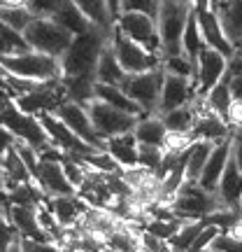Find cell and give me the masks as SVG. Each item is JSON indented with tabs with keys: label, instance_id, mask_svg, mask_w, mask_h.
Here are the masks:
<instances>
[{
	"label": "cell",
	"instance_id": "cell-1",
	"mask_svg": "<svg viewBox=\"0 0 242 252\" xmlns=\"http://www.w3.org/2000/svg\"><path fill=\"white\" fill-rule=\"evenodd\" d=\"M112 40V33L93 26L86 33L72 37L68 49L58 56L61 77H96V63L100 59L103 47Z\"/></svg>",
	"mask_w": 242,
	"mask_h": 252
},
{
	"label": "cell",
	"instance_id": "cell-2",
	"mask_svg": "<svg viewBox=\"0 0 242 252\" xmlns=\"http://www.w3.org/2000/svg\"><path fill=\"white\" fill-rule=\"evenodd\" d=\"M193 5L182 0H159L156 7V26L161 35V56L184 54L182 52V33Z\"/></svg>",
	"mask_w": 242,
	"mask_h": 252
},
{
	"label": "cell",
	"instance_id": "cell-3",
	"mask_svg": "<svg viewBox=\"0 0 242 252\" xmlns=\"http://www.w3.org/2000/svg\"><path fill=\"white\" fill-rule=\"evenodd\" d=\"M0 65L12 75L26 77V80H61V63L58 59L45 52L26 49V52H5L0 54Z\"/></svg>",
	"mask_w": 242,
	"mask_h": 252
},
{
	"label": "cell",
	"instance_id": "cell-4",
	"mask_svg": "<svg viewBox=\"0 0 242 252\" xmlns=\"http://www.w3.org/2000/svg\"><path fill=\"white\" fill-rule=\"evenodd\" d=\"M170 210L182 220H196V217H205L215 213L216 208L224 206L221 196L216 191H207L193 180H184L180 189L175 191V196L168 201Z\"/></svg>",
	"mask_w": 242,
	"mask_h": 252
},
{
	"label": "cell",
	"instance_id": "cell-5",
	"mask_svg": "<svg viewBox=\"0 0 242 252\" xmlns=\"http://www.w3.org/2000/svg\"><path fill=\"white\" fill-rule=\"evenodd\" d=\"M72 33L68 28H63L56 19L52 17H33V21L24 31V40L28 42L30 49L35 52H45V54L58 56L68 49V45L72 42Z\"/></svg>",
	"mask_w": 242,
	"mask_h": 252
},
{
	"label": "cell",
	"instance_id": "cell-6",
	"mask_svg": "<svg viewBox=\"0 0 242 252\" xmlns=\"http://www.w3.org/2000/svg\"><path fill=\"white\" fill-rule=\"evenodd\" d=\"M163 77H165V68H163V63H161V65H156V68H152V70L128 72L119 87H121V89H124L126 94L142 108L144 115H152V112L159 110Z\"/></svg>",
	"mask_w": 242,
	"mask_h": 252
},
{
	"label": "cell",
	"instance_id": "cell-7",
	"mask_svg": "<svg viewBox=\"0 0 242 252\" xmlns=\"http://www.w3.org/2000/svg\"><path fill=\"white\" fill-rule=\"evenodd\" d=\"M0 124H5L19 140L33 145L35 150H42V147H47L52 143L47 128L40 122V117L30 115V112H24L12 98L5 100L2 108H0Z\"/></svg>",
	"mask_w": 242,
	"mask_h": 252
},
{
	"label": "cell",
	"instance_id": "cell-8",
	"mask_svg": "<svg viewBox=\"0 0 242 252\" xmlns=\"http://www.w3.org/2000/svg\"><path fill=\"white\" fill-rule=\"evenodd\" d=\"M86 110H89L93 128H96L103 138L128 133V131H133L135 124H137V115L124 112V110L114 108V105H109V103H105V100H100V98H91L89 103H86Z\"/></svg>",
	"mask_w": 242,
	"mask_h": 252
},
{
	"label": "cell",
	"instance_id": "cell-9",
	"mask_svg": "<svg viewBox=\"0 0 242 252\" xmlns=\"http://www.w3.org/2000/svg\"><path fill=\"white\" fill-rule=\"evenodd\" d=\"M112 49H114V54H117L119 63H121V68L128 72H142V70H152L156 65H161V54H154L149 49H144L142 45H137L135 40L121 33L117 26L112 31Z\"/></svg>",
	"mask_w": 242,
	"mask_h": 252
},
{
	"label": "cell",
	"instance_id": "cell-10",
	"mask_svg": "<svg viewBox=\"0 0 242 252\" xmlns=\"http://www.w3.org/2000/svg\"><path fill=\"white\" fill-rule=\"evenodd\" d=\"M114 26L121 33H126L131 40H135L137 45H142L144 49H149L154 54H161V35H159L156 17L144 14V12H121L114 21Z\"/></svg>",
	"mask_w": 242,
	"mask_h": 252
},
{
	"label": "cell",
	"instance_id": "cell-11",
	"mask_svg": "<svg viewBox=\"0 0 242 252\" xmlns=\"http://www.w3.org/2000/svg\"><path fill=\"white\" fill-rule=\"evenodd\" d=\"M42 126L47 128V133H49V140L54 145H58L61 150H65L68 154H75V157H86L91 152H98V147H93L89 145L86 140H81L77 133H72L70 126L65 124L56 112H40L37 115Z\"/></svg>",
	"mask_w": 242,
	"mask_h": 252
},
{
	"label": "cell",
	"instance_id": "cell-12",
	"mask_svg": "<svg viewBox=\"0 0 242 252\" xmlns=\"http://www.w3.org/2000/svg\"><path fill=\"white\" fill-rule=\"evenodd\" d=\"M56 115L70 126V131L80 135L81 140H86L89 145L98 147V150H105V138L93 128L86 105H81V103H77V100H63L61 105L56 108Z\"/></svg>",
	"mask_w": 242,
	"mask_h": 252
},
{
	"label": "cell",
	"instance_id": "cell-13",
	"mask_svg": "<svg viewBox=\"0 0 242 252\" xmlns=\"http://www.w3.org/2000/svg\"><path fill=\"white\" fill-rule=\"evenodd\" d=\"M196 98H198L196 84H193L191 77L175 75V72H165L156 115H163V112H168V110H172V108H180V105L193 103Z\"/></svg>",
	"mask_w": 242,
	"mask_h": 252
},
{
	"label": "cell",
	"instance_id": "cell-14",
	"mask_svg": "<svg viewBox=\"0 0 242 252\" xmlns=\"http://www.w3.org/2000/svg\"><path fill=\"white\" fill-rule=\"evenodd\" d=\"M226 72V56L216 52L212 47H203V52L198 56L196 63V75H193V84H196V94L203 98L207 91L215 87L216 82L224 80Z\"/></svg>",
	"mask_w": 242,
	"mask_h": 252
},
{
	"label": "cell",
	"instance_id": "cell-15",
	"mask_svg": "<svg viewBox=\"0 0 242 252\" xmlns=\"http://www.w3.org/2000/svg\"><path fill=\"white\" fill-rule=\"evenodd\" d=\"M193 14H196L198 28H200V33H203L205 45L216 49V52H221V54L228 59V56L235 52V47L231 45V40L226 37L224 28H221V21L216 17V12L212 7H203V9H193Z\"/></svg>",
	"mask_w": 242,
	"mask_h": 252
},
{
	"label": "cell",
	"instance_id": "cell-16",
	"mask_svg": "<svg viewBox=\"0 0 242 252\" xmlns=\"http://www.w3.org/2000/svg\"><path fill=\"white\" fill-rule=\"evenodd\" d=\"M198 115L196 122H193V128H191V138L193 140H221V138H228L231 135V126L226 124L224 117H219L216 112H212L210 108H205L203 98L198 96Z\"/></svg>",
	"mask_w": 242,
	"mask_h": 252
},
{
	"label": "cell",
	"instance_id": "cell-17",
	"mask_svg": "<svg viewBox=\"0 0 242 252\" xmlns=\"http://www.w3.org/2000/svg\"><path fill=\"white\" fill-rule=\"evenodd\" d=\"M35 182L42 187V191L47 196H70V194H77V187L68 180L61 161L40 159V171H37Z\"/></svg>",
	"mask_w": 242,
	"mask_h": 252
},
{
	"label": "cell",
	"instance_id": "cell-18",
	"mask_svg": "<svg viewBox=\"0 0 242 252\" xmlns=\"http://www.w3.org/2000/svg\"><path fill=\"white\" fill-rule=\"evenodd\" d=\"M228 159H231V135H228V138H221V140H216V143L212 145V152H210L205 166H203V173H200V178H198V185L205 187L207 191H216L219 178H221Z\"/></svg>",
	"mask_w": 242,
	"mask_h": 252
},
{
	"label": "cell",
	"instance_id": "cell-19",
	"mask_svg": "<svg viewBox=\"0 0 242 252\" xmlns=\"http://www.w3.org/2000/svg\"><path fill=\"white\" fill-rule=\"evenodd\" d=\"M37 208L40 206H14V203H9V213H7L9 222L19 231V236H24V238H35V241L54 243L49 238V234L42 229V224H40Z\"/></svg>",
	"mask_w": 242,
	"mask_h": 252
},
{
	"label": "cell",
	"instance_id": "cell-20",
	"mask_svg": "<svg viewBox=\"0 0 242 252\" xmlns=\"http://www.w3.org/2000/svg\"><path fill=\"white\" fill-rule=\"evenodd\" d=\"M45 206L52 210V215L58 220V224L63 229H68V226L80 224V220L86 213L89 203L80 194H70V196H49L45 201Z\"/></svg>",
	"mask_w": 242,
	"mask_h": 252
},
{
	"label": "cell",
	"instance_id": "cell-21",
	"mask_svg": "<svg viewBox=\"0 0 242 252\" xmlns=\"http://www.w3.org/2000/svg\"><path fill=\"white\" fill-rule=\"evenodd\" d=\"M105 152L121 166V168H135L137 166V138L133 131L105 138Z\"/></svg>",
	"mask_w": 242,
	"mask_h": 252
},
{
	"label": "cell",
	"instance_id": "cell-22",
	"mask_svg": "<svg viewBox=\"0 0 242 252\" xmlns=\"http://www.w3.org/2000/svg\"><path fill=\"white\" fill-rule=\"evenodd\" d=\"M216 194L221 196L224 206L235 208V210H240V213H242V208H240V198H242V171L238 168V163H235L233 157L228 159L224 173H221V178H219Z\"/></svg>",
	"mask_w": 242,
	"mask_h": 252
},
{
	"label": "cell",
	"instance_id": "cell-23",
	"mask_svg": "<svg viewBox=\"0 0 242 252\" xmlns=\"http://www.w3.org/2000/svg\"><path fill=\"white\" fill-rule=\"evenodd\" d=\"M215 12L231 45L242 47V0H221Z\"/></svg>",
	"mask_w": 242,
	"mask_h": 252
},
{
	"label": "cell",
	"instance_id": "cell-24",
	"mask_svg": "<svg viewBox=\"0 0 242 252\" xmlns=\"http://www.w3.org/2000/svg\"><path fill=\"white\" fill-rule=\"evenodd\" d=\"M93 98H100L109 103V105H114V108L124 110V112H131V115H137V117H142L144 112L142 108L135 103L128 94H126L119 84H103V82H96V87H93Z\"/></svg>",
	"mask_w": 242,
	"mask_h": 252
},
{
	"label": "cell",
	"instance_id": "cell-25",
	"mask_svg": "<svg viewBox=\"0 0 242 252\" xmlns=\"http://www.w3.org/2000/svg\"><path fill=\"white\" fill-rule=\"evenodd\" d=\"M126 77V70L121 68L114 49H112V42L103 47L100 52V59L96 63V82H103V84H121Z\"/></svg>",
	"mask_w": 242,
	"mask_h": 252
},
{
	"label": "cell",
	"instance_id": "cell-26",
	"mask_svg": "<svg viewBox=\"0 0 242 252\" xmlns=\"http://www.w3.org/2000/svg\"><path fill=\"white\" fill-rule=\"evenodd\" d=\"M135 138L137 143H144V145H163L165 135H168V128L163 124V119L152 112V115H142L137 117V124L133 128Z\"/></svg>",
	"mask_w": 242,
	"mask_h": 252
},
{
	"label": "cell",
	"instance_id": "cell-27",
	"mask_svg": "<svg viewBox=\"0 0 242 252\" xmlns=\"http://www.w3.org/2000/svg\"><path fill=\"white\" fill-rule=\"evenodd\" d=\"M198 115V103H187V105H180V108H172L168 112H163L159 117L163 119V124L168 131H177V133H191L193 128V122H196Z\"/></svg>",
	"mask_w": 242,
	"mask_h": 252
},
{
	"label": "cell",
	"instance_id": "cell-28",
	"mask_svg": "<svg viewBox=\"0 0 242 252\" xmlns=\"http://www.w3.org/2000/svg\"><path fill=\"white\" fill-rule=\"evenodd\" d=\"M72 2L84 12V17L89 19L93 26L103 28V31H108V33L114 31V21H117V19L112 17L108 0H72Z\"/></svg>",
	"mask_w": 242,
	"mask_h": 252
},
{
	"label": "cell",
	"instance_id": "cell-29",
	"mask_svg": "<svg viewBox=\"0 0 242 252\" xmlns=\"http://www.w3.org/2000/svg\"><path fill=\"white\" fill-rule=\"evenodd\" d=\"M52 19H56L63 28H68L72 35H80V33H86L89 28H93V24L84 17V12L72 0H63V5L58 7V12Z\"/></svg>",
	"mask_w": 242,
	"mask_h": 252
},
{
	"label": "cell",
	"instance_id": "cell-30",
	"mask_svg": "<svg viewBox=\"0 0 242 252\" xmlns=\"http://www.w3.org/2000/svg\"><path fill=\"white\" fill-rule=\"evenodd\" d=\"M203 47H205V40H203V33H200V28H198L196 14H193V9H191V14H188V19H187V26H184V33H182V52L188 56V61L193 63V68H196L198 56L203 52Z\"/></svg>",
	"mask_w": 242,
	"mask_h": 252
},
{
	"label": "cell",
	"instance_id": "cell-31",
	"mask_svg": "<svg viewBox=\"0 0 242 252\" xmlns=\"http://www.w3.org/2000/svg\"><path fill=\"white\" fill-rule=\"evenodd\" d=\"M212 140H193L188 147V157H187V171H184V180H193L198 182L203 166H205L207 157L212 152Z\"/></svg>",
	"mask_w": 242,
	"mask_h": 252
},
{
	"label": "cell",
	"instance_id": "cell-32",
	"mask_svg": "<svg viewBox=\"0 0 242 252\" xmlns=\"http://www.w3.org/2000/svg\"><path fill=\"white\" fill-rule=\"evenodd\" d=\"M2 168H5V175H7V185H5V189L14 187V185H19V182L33 180V175H30V171L26 168L24 159L19 157L17 147H9L7 152L2 154Z\"/></svg>",
	"mask_w": 242,
	"mask_h": 252
},
{
	"label": "cell",
	"instance_id": "cell-33",
	"mask_svg": "<svg viewBox=\"0 0 242 252\" xmlns=\"http://www.w3.org/2000/svg\"><path fill=\"white\" fill-rule=\"evenodd\" d=\"M203 226H205V220H203V217L184 220L180 229L168 238V250H191V245H193V241H196V236L200 234Z\"/></svg>",
	"mask_w": 242,
	"mask_h": 252
},
{
	"label": "cell",
	"instance_id": "cell-34",
	"mask_svg": "<svg viewBox=\"0 0 242 252\" xmlns=\"http://www.w3.org/2000/svg\"><path fill=\"white\" fill-rule=\"evenodd\" d=\"M61 84H63V89H65L68 100H77L81 105H86L93 98L96 77H61Z\"/></svg>",
	"mask_w": 242,
	"mask_h": 252
},
{
	"label": "cell",
	"instance_id": "cell-35",
	"mask_svg": "<svg viewBox=\"0 0 242 252\" xmlns=\"http://www.w3.org/2000/svg\"><path fill=\"white\" fill-rule=\"evenodd\" d=\"M231 100H233V96H231V89H228V84H226V80L216 82L212 89L207 91L205 96H203V103H205V108H210L212 112H216L219 117L226 119V112H228V105H231Z\"/></svg>",
	"mask_w": 242,
	"mask_h": 252
},
{
	"label": "cell",
	"instance_id": "cell-36",
	"mask_svg": "<svg viewBox=\"0 0 242 252\" xmlns=\"http://www.w3.org/2000/svg\"><path fill=\"white\" fill-rule=\"evenodd\" d=\"M163 157H165V150L163 145H144L137 143V166H142L147 171H159V166L163 163Z\"/></svg>",
	"mask_w": 242,
	"mask_h": 252
},
{
	"label": "cell",
	"instance_id": "cell-37",
	"mask_svg": "<svg viewBox=\"0 0 242 252\" xmlns=\"http://www.w3.org/2000/svg\"><path fill=\"white\" fill-rule=\"evenodd\" d=\"M0 21L19 33H24L26 26L33 21V12L28 7H0Z\"/></svg>",
	"mask_w": 242,
	"mask_h": 252
},
{
	"label": "cell",
	"instance_id": "cell-38",
	"mask_svg": "<svg viewBox=\"0 0 242 252\" xmlns=\"http://www.w3.org/2000/svg\"><path fill=\"white\" fill-rule=\"evenodd\" d=\"M207 250L212 252H238L242 250V238H238L235 234H231L228 229H219V234L210 241V245H207Z\"/></svg>",
	"mask_w": 242,
	"mask_h": 252
},
{
	"label": "cell",
	"instance_id": "cell-39",
	"mask_svg": "<svg viewBox=\"0 0 242 252\" xmlns=\"http://www.w3.org/2000/svg\"><path fill=\"white\" fill-rule=\"evenodd\" d=\"M163 68L165 72H175V75H184V77H191L193 80V75H196V68H193V63L188 61L187 54H175V56H163Z\"/></svg>",
	"mask_w": 242,
	"mask_h": 252
},
{
	"label": "cell",
	"instance_id": "cell-40",
	"mask_svg": "<svg viewBox=\"0 0 242 252\" xmlns=\"http://www.w3.org/2000/svg\"><path fill=\"white\" fill-rule=\"evenodd\" d=\"M0 37L5 40V45L9 47V52H26V49H30L28 42L24 40V33L9 28L7 24H2V21H0Z\"/></svg>",
	"mask_w": 242,
	"mask_h": 252
},
{
	"label": "cell",
	"instance_id": "cell-41",
	"mask_svg": "<svg viewBox=\"0 0 242 252\" xmlns=\"http://www.w3.org/2000/svg\"><path fill=\"white\" fill-rule=\"evenodd\" d=\"M156 7H159V0H121L119 14L121 12H144V14L156 17Z\"/></svg>",
	"mask_w": 242,
	"mask_h": 252
},
{
	"label": "cell",
	"instance_id": "cell-42",
	"mask_svg": "<svg viewBox=\"0 0 242 252\" xmlns=\"http://www.w3.org/2000/svg\"><path fill=\"white\" fill-rule=\"evenodd\" d=\"M63 0H28V9L33 12V17H54Z\"/></svg>",
	"mask_w": 242,
	"mask_h": 252
},
{
	"label": "cell",
	"instance_id": "cell-43",
	"mask_svg": "<svg viewBox=\"0 0 242 252\" xmlns=\"http://www.w3.org/2000/svg\"><path fill=\"white\" fill-rule=\"evenodd\" d=\"M216 234H219V226H215V224H205L203 229H200V234L196 236V241H193V245H191V250H207L210 241H212V238H215Z\"/></svg>",
	"mask_w": 242,
	"mask_h": 252
},
{
	"label": "cell",
	"instance_id": "cell-44",
	"mask_svg": "<svg viewBox=\"0 0 242 252\" xmlns=\"http://www.w3.org/2000/svg\"><path fill=\"white\" fill-rule=\"evenodd\" d=\"M235 75H242V47H235V52L228 56V59H226L224 80H228V77H235Z\"/></svg>",
	"mask_w": 242,
	"mask_h": 252
},
{
	"label": "cell",
	"instance_id": "cell-45",
	"mask_svg": "<svg viewBox=\"0 0 242 252\" xmlns=\"http://www.w3.org/2000/svg\"><path fill=\"white\" fill-rule=\"evenodd\" d=\"M226 124L231 126V131H233V128H240V126H242V100H238V98L231 100L228 112H226Z\"/></svg>",
	"mask_w": 242,
	"mask_h": 252
},
{
	"label": "cell",
	"instance_id": "cell-46",
	"mask_svg": "<svg viewBox=\"0 0 242 252\" xmlns=\"http://www.w3.org/2000/svg\"><path fill=\"white\" fill-rule=\"evenodd\" d=\"M231 157L235 159L238 168L242 171V126L231 131Z\"/></svg>",
	"mask_w": 242,
	"mask_h": 252
},
{
	"label": "cell",
	"instance_id": "cell-47",
	"mask_svg": "<svg viewBox=\"0 0 242 252\" xmlns=\"http://www.w3.org/2000/svg\"><path fill=\"white\" fill-rule=\"evenodd\" d=\"M17 140H19V138L12 133V131H9L7 126L0 124V157L7 152L9 147H14V143H17Z\"/></svg>",
	"mask_w": 242,
	"mask_h": 252
},
{
	"label": "cell",
	"instance_id": "cell-48",
	"mask_svg": "<svg viewBox=\"0 0 242 252\" xmlns=\"http://www.w3.org/2000/svg\"><path fill=\"white\" fill-rule=\"evenodd\" d=\"M228 89H231V96L238 100H242V75H235V77H228L226 80Z\"/></svg>",
	"mask_w": 242,
	"mask_h": 252
},
{
	"label": "cell",
	"instance_id": "cell-49",
	"mask_svg": "<svg viewBox=\"0 0 242 252\" xmlns=\"http://www.w3.org/2000/svg\"><path fill=\"white\" fill-rule=\"evenodd\" d=\"M0 7H28V0H0Z\"/></svg>",
	"mask_w": 242,
	"mask_h": 252
},
{
	"label": "cell",
	"instance_id": "cell-50",
	"mask_svg": "<svg viewBox=\"0 0 242 252\" xmlns=\"http://www.w3.org/2000/svg\"><path fill=\"white\" fill-rule=\"evenodd\" d=\"M108 5H109V12H112V17L117 19V17H119V5H121V0H108Z\"/></svg>",
	"mask_w": 242,
	"mask_h": 252
},
{
	"label": "cell",
	"instance_id": "cell-51",
	"mask_svg": "<svg viewBox=\"0 0 242 252\" xmlns=\"http://www.w3.org/2000/svg\"><path fill=\"white\" fill-rule=\"evenodd\" d=\"M193 9H203V7H210V0H191Z\"/></svg>",
	"mask_w": 242,
	"mask_h": 252
},
{
	"label": "cell",
	"instance_id": "cell-52",
	"mask_svg": "<svg viewBox=\"0 0 242 252\" xmlns=\"http://www.w3.org/2000/svg\"><path fill=\"white\" fill-rule=\"evenodd\" d=\"M5 185H7V175H5V168L0 166V191H5Z\"/></svg>",
	"mask_w": 242,
	"mask_h": 252
},
{
	"label": "cell",
	"instance_id": "cell-53",
	"mask_svg": "<svg viewBox=\"0 0 242 252\" xmlns=\"http://www.w3.org/2000/svg\"><path fill=\"white\" fill-rule=\"evenodd\" d=\"M2 103H5V100H0V108H2Z\"/></svg>",
	"mask_w": 242,
	"mask_h": 252
},
{
	"label": "cell",
	"instance_id": "cell-54",
	"mask_svg": "<svg viewBox=\"0 0 242 252\" xmlns=\"http://www.w3.org/2000/svg\"><path fill=\"white\" fill-rule=\"evenodd\" d=\"M182 2H191V0H182Z\"/></svg>",
	"mask_w": 242,
	"mask_h": 252
},
{
	"label": "cell",
	"instance_id": "cell-55",
	"mask_svg": "<svg viewBox=\"0 0 242 252\" xmlns=\"http://www.w3.org/2000/svg\"><path fill=\"white\" fill-rule=\"evenodd\" d=\"M240 208H242V198H240Z\"/></svg>",
	"mask_w": 242,
	"mask_h": 252
}]
</instances>
